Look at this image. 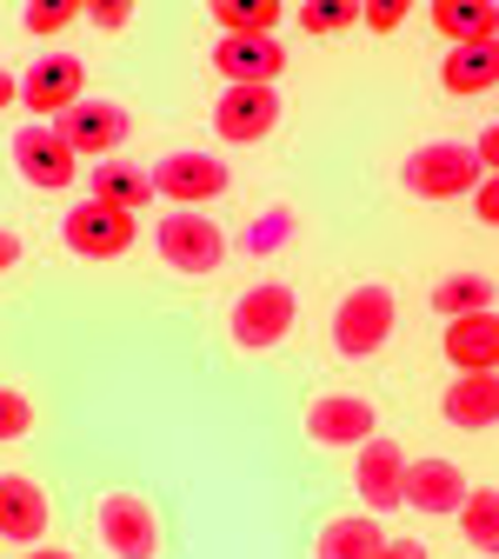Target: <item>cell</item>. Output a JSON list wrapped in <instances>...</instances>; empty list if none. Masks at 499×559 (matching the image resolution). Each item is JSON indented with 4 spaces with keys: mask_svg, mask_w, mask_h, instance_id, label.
I'll return each instance as SVG.
<instances>
[{
    "mask_svg": "<svg viewBox=\"0 0 499 559\" xmlns=\"http://www.w3.org/2000/svg\"><path fill=\"white\" fill-rule=\"evenodd\" d=\"M87 67H81V53H40L34 67H27V74H21V107L34 114V120H60L67 107H81L87 94Z\"/></svg>",
    "mask_w": 499,
    "mask_h": 559,
    "instance_id": "cell-7",
    "label": "cell"
},
{
    "mask_svg": "<svg viewBox=\"0 0 499 559\" xmlns=\"http://www.w3.org/2000/svg\"><path fill=\"white\" fill-rule=\"evenodd\" d=\"M87 21H94L100 34H120V27L133 21V0H94V8H87Z\"/></svg>",
    "mask_w": 499,
    "mask_h": 559,
    "instance_id": "cell-29",
    "label": "cell"
},
{
    "mask_svg": "<svg viewBox=\"0 0 499 559\" xmlns=\"http://www.w3.org/2000/svg\"><path fill=\"white\" fill-rule=\"evenodd\" d=\"M380 546H387V533H380V520H373V513H346V520L320 526L313 559H373Z\"/></svg>",
    "mask_w": 499,
    "mask_h": 559,
    "instance_id": "cell-21",
    "label": "cell"
},
{
    "mask_svg": "<svg viewBox=\"0 0 499 559\" xmlns=\"http://www.w3.org/2000/svg\"><path fill=\"white\" fill-rule=\"evenodd\" d=\"M400 21H406L400 0H373V8H360V27H373V34H393Z\"/></svg>",
    "mask_w": 499,
    "mask_h": 559,
    "instance_id": "cell-30",
    "label": "cell"
},
{
    "mask_svg": "<svg viewBox=\"0 0 499 559\" xmlns=\"http://www.w3.org/2000/svg\"><path fill=\"white\" fill-rule=\"evenodd\" d=\"M21 100V74H8V67H0V114H8Z\"/></svg>",
    "mask_w": 499,
    "mask_h": 559,
    "instance_id": "cell-34",
    "label": "cell"
},
{
    "mask_svg": "<svg viewBox=\"0 0 499 559\" xmlns=\"http://www.w3.org/2000/svg\"><path fill=\"white\" fill-rule=\"evenodd\" d=\"M34 433V400L21 386H0V447L8 440H27Z\"/></svg>",
    "mask_w": 499,
    "mask_h": 559,
    "instance_id": "cell-27",
    "label": "cell"
},
{
    "mask_svg": "<svg viewBox=\"0 0 499 559\" xmlns=\"http://www.w3.org/2000/svg\"><path fill=\"white\" fill-rule=\"evenodd\" d=\"M213 27L234 34V40H260L280 27V8L273 0H213Z\"/></svg>",
    "mask_w": 499,
    "mask_h": 559,
    "instance_id": "cell-25",
    "label": "cell"
},
{
    "mask_svg": "<svg viewBox=\"0 0 499 559\" xmlns=\"http://www.w3.org/2000/svg\"><path fill=\"white\" fill-rule=\"evenodd\" d=\"M433 21L453 47H479V40H499V8L492 0H433Z\"/></svg>",
    "mask_w": 499,
    "mask_h": 559,
    "instance_id": "cell-19",
    "label": "cell"
},
{
    "mask_svg": "<svg viewBox=\"0 0 499 559\" xmlns=\"http://www.w3.org/2000/svg\"><path fill=\"white\" fill-rule=\"evenodd\" d=\"M213 74H221L227 87H273L280 74H287V47H280L273 34H260V40L221 34L213 40Z\"/></svg>",
    "mask_w": 499,
    "mask_h": 559,
    "instance_id": "cell-11",
    "label": "cell"
},
{
    "mask_svg": "<svg viewBox=\"0 0 499 559\" xmlns=\"http://www.w3.org/2000/svg\"><path fill=\"white\" fill-rule=\"evenodd\" d=\"M466 479L453 460H406V507L413 513H460Z\"/></svg>",
    "mask_w": 499,
    "mask_h": 559,
    "instance_id": "cell-17",
    "label": "cell"
},
{
    "mask_svg": "<svg viewBox=\"0 0 499 559\" xmlns=\"http://www.w3.org/2000/svg\"><path fill=\"white\" fill-rule=\"evenodd\" d=\"M440 413L453 419V427L479 433V427H499V373H460L440 400Z\"/></svg>",
    "mask_w": 499,
    "mask_h": 559,
    "instance_id": "cell-18",
    "label": "cell"
},
{
    "mask_svg": "<svg viewBox=\"0 0 499 559\" xmlns=\"http://www.w3.org/2000/svg\"><path fill=\"white\" fill-rule=\"evenodd\" d=\"M460 533L473 552H492L499 559V486H466V500H460Z\"/></svg>",
    "mask_w": 499,
    "mask_h": 559,
    "instance_id": "cell-23",
    "label": "cell"
},
{
    "mask_svg": "<svg viewBox=\"0 0 499 559\" xmlns=\"http://www.w3.org/2000/svg\"><path fill=\"white\" fill-rule=\"evenodd\" d=\"M393 294L387 287H353L340 307H333V346H340V360H373L380 346L393 340Z\"/></svg>",
    "mask_w": 499,
    "mask_h": 559,
    "instance_id": "cell-2",
    "label": "cell"
},
{
    "mask_svg": "<svg viewBox=\"0 0 499 559\" xmlns=\"http://www.w3.org/2000/svg\"><path fill=\"white\" fill-rule=\"evenodd\" d=\"M300 27L307 34H346V27H360V8H353V0H307Z\"/></svg>",
    "mask_w": 499,
    "mask_h": 559,
    "instance_id": "cell-26",
    "label": "cell"
},
{
    "mask_svg": "<svg viewBox=\"0 0 499 559\" xmlns=\"http://www.w3.org/2000/svg\"><path fill=\"white\" fill-rule=\"evenodd\" d=\"M400 180H406V193H419V200H466V193H479L486 167H479V154L466 147V140H426V147L406 154Z\"/></svg>",
    "mask_w": 499,
    "mask_h": 559,
    "instance_id": "cell-1",
    "label": "cell"
},
{
    "mask_svg": "<svg viewBox=\"0 0 499 559\" xmlns=\"http://www.w3.org/2000/svg\"><path fill=\"white\" fill-rule=\"evenodd\" d=\"M54 507H47V486L27 479V473H0V539L14 546H40Z\"/></svg>",
    "mask_w": 499,
    "mask_h": 559,
    "instance_id": "cell-14",
    "label": "cell"
},
{
    "mask_svg": "<svg viewBox=\"0 0 499 559\" xmlns=\"http://www.w3.org/2000/svg\"><path fill=\"white\" fill-rule=\"evenodd\" d=\"M499 294H492V280L486 273H447L440 287H433V313H447V320H460V313H486Z\"/></svg>",
    "mask_w": 499,
    "mask_h": 559,
    "instance_id": "cell-24",
    "label": "cell"
},
{
    "mask_svg": "<svg viewBox=\"0 0 499 559\" xmlns=\"http://www.w3.org/2000/svg\"><path fill=\"white\" fill-rule=\"evenodd\" d=\"M14 174H21L34 193H67V187H74V174H81V154L67 147L47 120H34V127L14 133Z\"/></svg>",
    "mask_w": 499,
    "mask_h": 559,
    "instance_id": "cell-9",
    "label": "cell"
},
{
    "mask_svg": "<svg viewBox=\"0 0 499 559\" xmlns=\"http://www.w3.org/2000/svg\"><path fill=\"white\" fill-rule=\"evenodd\" d=\"M440 81H447V94H492V87H499V40H479V47H447Z\"/></svg>",
    "mask_w": 499,
    "mask_h": 559,
    "instance_id": "cell-20",
    "label": "cell"
},
{
    "mask_svg": "<svg viewBox=\"0 0 499 559\" xmlns=\"http://www.w3.org/2000/svg\"><path fill=\"white\" fill-rule=\"evenodd\" d=\"M87 200H107V206H120V214H140V206L154 200V180H147V167H133V160H100Z\"/></svg>",
    "mask_w": 499,
    "mask_h": 559,
    "instance_id": "cell-22",
    "label": "cell"
},
{
    "mask_svg": "<svg viewBox=\"0 0 499 559\" xmlns=\"http://www.w3.org/2000/svg\"><path fill=\"white\" fill-rule=\"evenodd\" d=\"M273 127H280V94L273 87H227L213 100V133L234 140V147H253Z\"/></svg>",
    "mask_w": 499,
    "mask_h": 559,
    "instance_id": "cell-13",
    "label": "cell"
},
{
    "mask_svg": "<svg viewBox=\"0 0 499 559\" xmlns=\"http://www.w3.org/2000/svg\"><path fill=\"white\" fill-rule=\"evenodd\" d=\"M373 400H360V393H320L313 406H307V440H320V447H353L360 453L367 440H373Z\"/></svg>",
    "mask_w": 499,
    "mask_h": 559,
    "instance_id": "cell-12",
    "label": "cell"
},
{
    "mask_svg": "<svg viewBox=\"0 0 499 559\" xmlns=\"http://www.w3.org/2000/svg\"><path fill=\"white\" fill-rule=\"evenodd\" d=\"M373 559H426V546H419V539H387Z\"/></svg>",
    "mask_w": 499,
    "mask_h": 559,
    "instance_id": "cell-33",
    "label": "cell"
},
{
    "mask_svg": "<svg viewBox=\"0 0 499 559\" xmlns=\"http://www.w3.org/2000/svg\"><path fill=\"white\" fill-rule=\"evenodd\" d=\"M154 200H167V206H180V214H200V206H213L227 193V160L221 154H167V160H154Z\"/></svg>",
    "mask_w": 499,
    "mask_h": 559,
    "instance_id": "cell-4",
    "label": "cell"
},
{
    "mask_svg": "<svg viewBox=\"0 0 499 559\" xmlns=\"http://www.w3.org/2000/svg\"><path fill=\"white\" fill-rule=\"evenodd\" d=\"M473 214H479L486 227H499V174H486V180H479V193H473Z\"/></svg>",
    "mask_w": 499,
    "mask_h": 559,
    "instance_id": "cell-31",
    "label": "cell"
},
{
    "mask_svg": "<svg viewBox=\"0 0 499 559\" xmlns=\"http://www.w3.org/2000/svg\"><path fill=\"white\" fill-rule=\"evenodd\" d=\"M27 559H74L67 546H27Z\"/></svg>",
    "mask_w": 499,
    "mask_h": 559,
    "instance_id": "cell-36",
    "label": "cell"
},
{
    "mask_svg": "<svg viewBox=\"0 0 499 559\" xmlns=\"http://www.w3.org/2000/svg\"><path fill=\"white\" fill-rule=\"evenodd\" d=\"M60 240L74 247L81 260H120V253L140 240V221L120 214V206H107V200H81V206H67Z\"/></svg>",
    "mask_w": 499,
    "mask_h": 559,
    "instance_id": "cell-5",
    "label": "cell"
},
{
    "mask_svg": "<svg viewBox=\"0 0 499 559\" xmlns=\"http://www.w3.org/2000/svg\"><path fill=\"white\" fill-rule=\"evenodd\" d=\"M440 354L460 367V373H499V313H460L447 320V346Z\"/></svg>",
    "mask_w": 499,
    "mask_h": 559,
    "instance_id": "cell-16",
    "label": "cell"
},
{
    "mask_svg": "<svg viewBox=\"0 0 499 559\" xmlns=\"http://www.w3.org/2000/svg\"><path fill=\"white\" fill-rule=\"evenodd\" d=\"M94 526H100L114 559H161V513L140 493H107L94 507Z\"/></svg>",
    "mask_w": 499,
    "mask_h": 559,
    "instance_id": "cell-8",
    "label": "cell"
},
{
    "mask_svg": "<svg viewBox=\"0 0 499 559\" xmlns=\"http://www.w3.org/2000/svg\"><path fill=\"white\" fill-rule=\"evenodd\" d=\"M353 486H360V500H367L373 513L400 507V500H406V453L373 433V440L360 447V460H353Z\"/></svg>",
    "mask_w": 499,
    "mask_h": 559,
    "instance_id": "cell-15",
    "label": "cell"
},
{
    "mask_svg": "<svg viewBox=\"0 0 499 559\" xmlns=\"http://www.w3.org/2000/svg\"><path fill=\"white\" fill-rule=\"evenodd\" d=\"M54 133H60L74 154H100V160H114V154L127 147L133 120H127L120 100H81V107H67V114L54 120Z\"/></svg>",
    "mask_w": 499,
    "mask_h": 559,
    "instance_id": "cell-10",
    "label": "cell"
},
{
    "mask_svg": "<svg viewBox=\"0 0 499 559\" xmlns=\"http://www.w3.org/2000/svg\"><path fill=\"white\" fill-rule=\"evenodd\" d=\"M473 154H479V167H486V174H499V120H492V127H479Z\"/></svg>",
    "mask_w": 499,
    "mask_h": 559,
    "instance_id": "cell-32",
    "label": "cell"
},
{
    "mask_svg": "<svg viewBox=\"0 0 499 559\" xmlns=\"http://www.w3.org/2000/svg\"><path fill=\"white\" fill-rule=\"evenodd\" d=\"M81 14H87L81 0H47V8H40V0H34V8L21 14V27H27V34H60L67 21H81Z\"/></svg>",
    "mask_w": 499,
    "mask_h": 559,
    "instance_id": "cell-28",
    "label": "cell"
},
{
    "mask_svg": "<svg viewBox=\"0 0 499 559\" xmlns=\"http://www.w3.org/2000/svg\"><path fill=\"white\" fill-rule=\"evenodd\" d=\"M14 260H21V240H14V234H8V227H0V273H8V266H14Z\"/></svg>",
    "mask_w": 499,
    "mask_h": 559,
    "instance_id": "cell-35",
    "label": "cell"
},
{
    "mask_svg": "<svg viewBox=\"0 0 499 559\" xmlns=\"http://www.w3.org/2000/svg\"><path fill=\"white\" fill-rule=\"evenodd\" d=\"M154 247H161V260H167L174 273H193V280L227 260V234L213 227L206 214H180V206H174V214H161Z\"/></svg>",
    "mask_w": 499,
    "mask_h": 559,
    "instance_id": "cell-6",
    "label": "cell"
},
{
    "mask_svg": "<svg viewBox=\"0 0 499 559\" xmlns=\"http://www.w3.org/2000/svg\"><path fill=\"white\" fill-rule=\"evenodd\" d=\"M294 287H280V280H266V287H247L240 300H234V313H227V333H234V346L240 354H266V346H280L294 333Z\"/></svg>",
    "mask_w": 499,
    "mask_h": 559,
    "instance_id": "cell-3",
    "label": "cell"
}]
</instances>
